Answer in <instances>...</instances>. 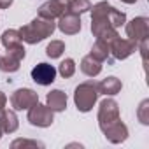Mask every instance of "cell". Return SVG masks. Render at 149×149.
Returning a JSON list of instances; mask_svg holds the SVG:
<instances>
[{
  "instance_id": "cell-1",
  "label": "cell",
  "mask_w": 149,
  "mask_h": 149,
  "mask_svg": "<svg viewBox=\"0 0 149 149\" xmlns=\"http://www.w3.org/2000/svg\"><path fill=\"white\" fill-rule=\"evenodd\" d=\"M91 32L97 39H102L105 42H111L114 37H118V28L126 23V14L116 7H112L109 2H102L91 6Z\"/></svg>"
},
{
  "instance_id": "cell-2",
  "label": "cell",
  "mask_w": 149,
  "mask_h": 149,
  "mask_svg": "<svg viewBox=\"0 0 149 149\" xmlns=\"http://www.w3.org/2000/svg\"><path fill=\"white\" fill-rule=\"evenodd\" d=\"M54 30H56L54 19H44V18L39 16V18L32 19L28 25L21 26L18 32H19L23 42H26V44H37V42L51 37Z\"/></svg>"
},
{
  "instance_id": "cell-3",
  "label": "cell",
  "mask_w": 149,
  "mask_h": 149,
  "mask_svg": "<svg viewBox=\"0 0 149 149\" xmlns=\"http://www.w3.org/2000/svg\"><path fill=\"white\" fill-rule=\"evenodd\" d=\"M97 98H98V90H97V84L91 81L81 83L74 91V104L81 112H90L97 104Z\"/></svg>"
},
{
  "instance_id": "cell-4",
  "label": "cell",
  "mask_w": 149,
  "mask_h": 149,
  "mask_svg": "<svg viewBox=\"0 0 149 149\" xmlns=\"http://www.w3.org/2000/svg\"><path fill=\"white\" fill-rule=\"evenodd\" d=\"M28 121L30 125L33 126H39V128H47L53 125L54 121V112L47 107V105H42V104H33L30 109H28Z\"/></svg>"
},
{
  "instance_id": "cell-5",
  "label": "cell",
  "mask_w": 149,
  "mask_h": 149,
  "mask_svg": "<svg viewBox=\"0 0 149 149\" xmlns=\"http://www.w3.org/2000/svg\"><path fill=\"white\" fill-rule=\"evenodd\" d=\"M25 54H26V53H25L23 44L7 49V53H6L4 56H0V70H2V72H7V74H13V72L19 70V63H21V60L25 58Z\"/></svg>"
},
{
  "instance_id": "cell-6",
  "label": "cell",
  "mask_w": 149,
  "mask_h": 149,
  "mask_svg": "<svg viewBox=\"0 0 149 149\" xmlns=\"http://www.w3.org/2000/svg\"><path fill=\"white\" fill-rule=\"evenodd\" d=\"M126 35L132 42H135L139 46V42H142L149 37V19L144 16L133 18L130 23H126Z\"/></svg>"
},
{
  "instance_id": "cell-7",
  "label": "cell",
  "mask_w": 149,
  "mask_h": 149,
  "mask_svg": "<svg viewBox=\"0 0 149 149\" xmlns=\"http://www.w3.org/2000/svg\"><path fill=\"white\" fill-rule=\"evenodd\" d=\"M37 102H39V95L30 88H19L11 95V105L14 111H28Z\"/></svg>"
},
{
  "instance_id": "cell-8",
  "label": "cell",
  "mask_w": 149,
  "mask_h": 149,
  "mask_svg": "<svg viewBox=\"0 0 149 149\" xmlns=\"http://www.w3.org/2000/svg\"><path fill=\"white\" fill-rule=\"evenodd\" d=\"M137 47L139 46L135 42H132L130 39H121L119 35L109 42V51L116 60H126L128 56H132L137 51Z\"/></svg>"
},
{
  "instance_id": "cell-9",
  "label": "cell",
  "mask_w": 149,
  "mask_h": 149,
  "mask_svg": "<svg viewBox=\"0 0 149 149\" xmlns=\"http://www.w3.org/2000/svg\"><path fill=\"white\" fill-rule=\"evenodd\" d=\"M100 130L105 135V139L109 142H112V144H121V142H125L128 139V126L121 121V118H118L112 123L102 126Z\"/></svg>"
},
{
  "instance_id": "cell-10",
  "label": "cell",
  "mask_w": 149,
  "mask_h": 149,
  "mask_svg": "<svg viewBox=\"0 0 149 149\" xmlns=\"http://www.w3.org/2000/svg\"><path fill=\"white\" fill-rule=\"evenodd\" d=\"M119 118V105L114 98H105L100 102L98 107V126H105L109 123H112L114 119Z\"/></svg>"
},
{
  "instance_id": "cell-11",
  "label": "cell",
  "mask_w": 149,
  "mask_h": 149,
  "mask_svg": "<svg viewBox=\"0 0 149 149\" xmlns=\"http://www.w3.org/2000/svg\"><path fill=\"white\" fill-rule=\"evenodd\" d=\"M32 79L40 86H49L56 79V68L49 63H39L32 68Z\"/></svg>"
},
{
  "instance_id": "cell-12",
  "label": "cell",
  "mask_w": 149,
  "mask_h": 149,
  "mask_svg": "<svg viewBox=\"0 0 149 149\" xmlns=\"http://www.w3.org/2000/svg\"><path fill=\"white\" fill-rule=\"evenodd\" d=\"M58 30L65 35H76L81 32V18L77 14H72V13H63L60 16V21L56 23Z\"/></svg>"
},
{
  "instance_id": "cell-13",
  "label": "cell",
  "mask_w": 149,
  "mask_h": 149,
  "mask_svg": "<svg viewBox=\"0 0 149 149\" xmlns=\"http://www.w3.org/2000/svg\"><path fill=\"white\" fill-rule=\"evenodd\" d=\"M67 9V2L63 0H47L39 7V16L44 19H56L60 18Z\"/></svg>"
},
{
  "instance_id": "cell-14",
  "label": "cell",
  "mask_w": 149,
  "mask_h": 149,
  "mask_svg": "<svg viewBox=\"0 0 149 149\" xmlns=\"http://www.w3.org/2000/svg\"><path fill=\"white\" fill-rule=\"evenodd\" d=\"M123 84L118 77L114 76H109L105 79H102L98 84H97V90H98V95H105V97H114L121 91Z\"/></svg>"
},
{
  "instance_id": "cell-15",
  "label": "cell",
  "mask_w": 149,
  "mask_h": 149,
  "mask_svg": "<svg viewBox=\"0 0 149 149\" xmlns=\"http://www.w3.org/2000/svg\"><path fill=\"white\" fill-rule=\"evenodd\" d=\"M46 105L53 112H63L67 109V93H63L61 90L49 91L47 97H46Z\"/></svg>"
},
{
  "instance_id": "cell-16",
  "label": "cell",
  "mask_w": 149,
  "mask_h": 149,
  "mask_svg": "<svg viewBox=\"0 0 149 149\" xmlns=\"http://www.w3.org/2000/svg\"><path fill=\"white\" fill-rule=\"evenodd\" d=\"M19 123H18V116L14 111H9V109H4L0 112V128H2L4 133H14L18 130Z\"/></svg>"
},
{
  "instance_id": "cell-17",
  "label": "cell",
  "mask_w": 149,
  "mask_h": 149,
  "mask_svg": "<svg viewBox=\"0 0 149 149\" xmlns=\"http://www.w3.org/2000/svg\"><path fill=\"white\" fill-rule=\"evenodd\" d=\"M81 72L88 77H95L102 72V61H98L97 58H93L91 54L84 56L81 60Z\"/></svg>"
},
{
  "instance_id": "cell-18",
  "label": "cell",
  "mask_w": 149,
  "mask_h": 149,
  "mask_svg": "<svg viewBox=\"0 0 149 149\" xmlns=\"http://www.w3.org/2000/svg\"><path fill=\"white\" fill-rule=\"evenodd\" d=\"M90 54L93 56V58H97L98 61H112L111 60V51H109V42H105V40H102V39H97V42L93 44V47H91V51H90Z\"/></svg>"
},
{
  "instance_id": "cell-19",
  "label": "cell",
  "mask_w": 149,
  "mask_h": 149,
  "mask_svg": "<svg viewBox=\"0 0 149 149\" xmlns=\"http://www.w3.org/2000/svg\"><path fill=\"white\" fill-rule=\"evenodd\" d=\"M90 9H91V2H90V0H67V9L65 11L81 16L83 13H88Z\"/></svg>"
},
{
  "instance_id": "cell-20",
  "label": "cell",
  "mask_w": 149,
  "mask_h": 149,
  "mask_svg": "<svg viewBox=\"0 0 149 149\" xmlns=\"http://www.w3.org/2000/svg\"><path fill=\"white\" fill-rule=\"evenodd\" d=\"M0 39H2V44H4L6 49L16 47V46H21V42H23V40H21V35H19L18 30H6Z\"/></svg>"
},
{
  "instance_id": "cell-21",
  "label": "cell",
  "mask_w": 149,
  "mask_h": 149,
  "mask_svg": "<svg viewBox=\"0 0 149 149\" xmlns=\"http://www.w3.org/2000/svg\"><path fill=\"white\" fill-rule=\"evenodd\" d=\"M65 51V42L63 40H51L47 46H46V54L54 60V58H60Z\"/></svg>"
},
{
  "instance_id": "cell-22",
  "label": "cell",
  "mask_w": 149,
  "mask_h": 149,
  "mask_svg": "<svg viewBox=\"0 0 149 149\" xmlns=\"http://www.w3.org/2000/svg\"><path fill=\"white\" fill-rule=\"evenodd\" d=\"M58 72H60V76H61L63 79H68V77H72L74 74H76V61H74L72 58H65V60L60 63V67H58Z\"/></svg>"
},
{
  "instance_id": "cell-23",
  "label": "cell",
  "mask_w": 149,
  "mask_h": 149,
  "mask_svg": "<svg viewBox=\"0 0 149 149\" xmlns=\"http://www.w3.org/2000/svg\"><path fill=\"white\" fill-rule=\"evenodd\" d=\"M137 118L142 125H149V100H142L137 109Z\"/></svg>"
},
{
  "instance_id": "cell-24",
  "label": "cell",
  "mask_w": 149,
  "mask_h": 149,
  "mask_svg": "<svg viewBox=\"0 0 149 149\" xmlns=\"http://www.w3.org/2000/svg\"><path fill=\"white\" fill-rule=\"evenodd\" d=\"M11 147H13V149H16V147H44V144H42V142H37V140L18 139V140H14V142L11 144Z\"/></svg>"
},
{
  "instance_id": "cell-25",
  "label": "cell",
  "mask_w": 149,
  "mask_h": 149,
  "mask_svg": "<svg viewBox=\"0 0 149 149\" xmlns=\"http://www.w3.org/2000/svg\"><path fill=\"white\" fill-rule=\"evenodd\" d=\"M6 104H7V97H6L4 91H0V112L6 109Z\"/></svg>"
},
{
  "instance_id": "cell-26",
  "label": "cell",
  "mask_w": 149,
  "mask_h": 149,
  "mask_svg": "<svg viewBox=\"0 0 149 149\" xmlns=\"http://www.w3.org/2000/svg\"><path fill=\"white\" fill-rule=\"evenodd\" d=\"M14 0H0V9H7L9 6H13Z\"/></svg>"
},
{
  "instance_id": "cell-27",
  "label": "cell",
  "mask_w": 149,
  "mask_h": 149,
  "mask_svg": "<svg viewBox=\"0 0 149 149\" xmlns=\"http://www.w3.org/2000/svg\"><path fill=\"white\" fill-rule=\"evenodd\" d=\"M121 2H125V4H135L137 0H121Z\"/></svg>"
},
{
  "instance_id": "cell-28",
  "label": "cell",
  "mask_w": 149,
  "mask_h": 149,
  "mask_svg": "<svg viewBox=\"0 0 149 149\" xmlns=\"http://www.w3.org/2000/svg\"><path fill=\"white\" fill-rule=\"evenodd\" d=\"M63 2H67V0H63Z\"/></svg>"
}]
</instances>
